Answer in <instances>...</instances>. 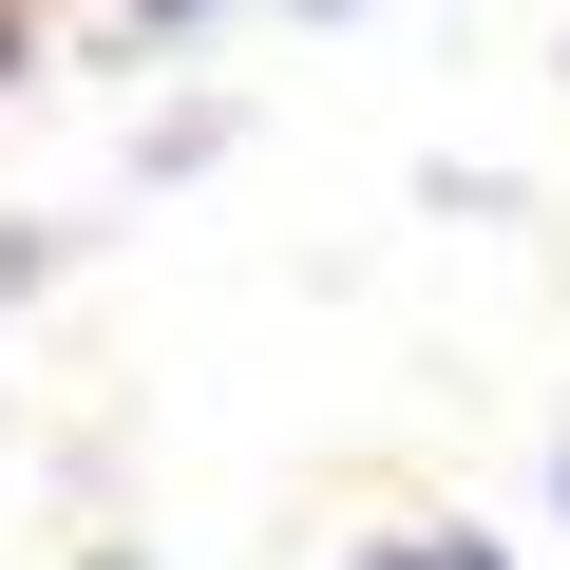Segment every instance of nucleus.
Listing matches in <instances>:
<instances>
[{"label": "nucleus", "mask_w": 570, "mask_h": 570, "mask_svg": "<svg viewBox=\"0 0 570 570\" xmlns=\"http://www.w3.org/2000/svg\"><path fill=\"white\" fill-rule=\"evenodd\" d=\"M324 20H362V0H324Z\"/></svg>", "instance_id": "nucleus-6"}, {"label": "nucleus", "mask_w": 570, "mask_h": 570, "mask_svg": "<svg viewBox=\"0 0 570 570\" xmlns=\"http://www.w3.org/2000/svg\"><path fill=\"white\" fill-rule=\"evenodd\" d=\"M20 58H39V0H0V77H20Z\"/></svg>", "instance_id": "nucleus-2"}, {"label": "nucleus", "mask_w": 570, "mask_h": 570, "mask_svg": "<svg viewBox=\"0 0 570 570\" xmlns=\"http://www.w3.org/2000/svg\"><path fill=\"white\" fill-rule=\"evenodd\" d=\"M551 513H570V438H551Z\"/></svg>", "instance_id": "nucleus-5"}, {"label": "nucleus", "mask_w": 570, "mask_h": 570, "mask_svg": "<svg viewBox=\"0 0 570 570\" xmlns=\"http://www.w3.org/2000/svg\"><path fill=\"white\" fill-rule=\"evenodd\" d=\"M362 570H513L494 532H362Z\"/></svg>", "instance_id": "nucleus-1"}, {"label": "nucleus", "mask_w": 570, "mask_h": 570, "mask_svg": "<svg viewBox=\"0 0 570 570\" xmlns=\"http://www.w3.org/2000/svg\"><path fill=\"white\" fill-rule=\"evenodd\" d=\"M190 20H209V0H134V39H190Z\"/></svg>", "instance_id": "nucleus-3"}, {"label": "nucleus", "mask_w": 570, "mask_h": 570, "mask_svg": "<svg viewBox=\"0 0 570 570\" xmlns=\"http://www.w3.org/2000/svg\"><path fill=\"white\" fill-rule=\"evenodd\" d=\"M77 570H153V551H77Z\"/></svg>", "instance_id": "nucleus-4"}]
</instances>
